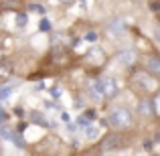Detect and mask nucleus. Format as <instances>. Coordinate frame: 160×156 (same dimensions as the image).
Segmentation results:
<instances>
[{"mask_svg": "<svg viewBox=\"0 0 160 156\" xmlns=\"http://www.w3.org/2000/svg\"><path fill=\"white\" fill-rule=\"evenodd\" d=\"M106 124L113 132H130L134 128V112L128 105H112L106 112Z\"/></svg>", "mask_w": 160, "mask_h": 156, "instance_id": "nucleus-1", "label": "nucleus"}, {"mask_svg": "<svg viewBox=\"0 0 160 156\" xmlns=\"http://www.w3.org/2000/svg\"><path fill=\"white\" fill-rule=\"evenodd\" d=\"M130 87L136 91L138 98H152L160 89V81L142 69V71H136V73L130 77Z\"/></svg>", "mask_w": 160, "mask_h": 156, "instance_id": "nucleus-2", "label": "nucleus"}, {"mask_svg": "<svg viewBox=\"0 0 160 156\" xmlns=\"http://www.w3.org/2000/svg\"><path fill=\"white\" fill-rule=\"evenodd\" d=\"M130 33V18L126 14H118L112 16L106 24V35L113 41H122L126 35Z\"/></svg>", "mask_w": 160, "mask_h": 156, "instance_id": "nucleus-3", "label": "nucleus"}, {"mask_svg": "<svg viewBox=\"0 0 160 156\" xmlns=\"http://www.w3.org/2000/svg\"><path fill=\"white\" fill-rule=\"evenodd\" d=\"M113 61L120 67H124V69H132V67L140 61V53H138L136 47H122L113 55Z\"/></svg>", "mask_w": 160, "mask_h": 156, "instance_id": "nucleus-4", "label": "nucleus"}, {"mask_svg": "<svg viewBox=\"0 0 160 156\" xmlns=\"http://www.w3.org/2000/svg\"><path fill=\"white\" fill-rule=\"evenodd\" d=\"M128 144V138H126V134H122V132H108V134H103V138H102V150L103 152H116V150H120V148H124V146Z\"/></svg>", "mask_w": 160, "mask_h": 156, "instance_id": "nucleus-5", "label": "nucleus"}, {"mask_svg": "<svg viewBox=\"0 0 160 156\" xmlns=\"http://www.w3.org/2000/svg\"><path fill=\"white\" fill-rule=\"evenodd\" d=\"M140 61H142V69L160 81V53H144L140 55Z\"/></svg>", "mask_w": 160, "mask_h": 156, "instance_id": "nucleus-6", "label": "nucleus"}, {"mask_svg": "<svg viewBox=\"0 0 160 156\" xmlns=\"http://www.w3.org/2000/svg\"><path fill=\"white\" fill-rule=\"evenodd\" d=\"M83 93H85L87 102L93 103V105H99L102 102H106V99H103V93H102V87H99V79H95V77H91V79L85 81Z\"/></svg>", "mask_w": 160, "mask_h": 156, "instance_id": "nucleus-7", "label": "nucleus"}, {"mask_svg": "<svg viewBox=\"0 0 160 156\" xmlns=\"http://www.w3.org/2000/svg\"><path fill=\"white\" fill-rule=\"evenodd\" d=\"M99 87H102V93H103V99L106 102H112L120 95V83L116 81V77L112 75H103L99 79Z\"/></svg>", "mask_w": 160, "mask_h": 156, "instance_id": "nucleus-8", "label": "nucleus"}, {"mask_svg": "<svg viewBox=\"0 0 160 156\" xmlns=\"http://www.w3.org/2000/svg\"><path fill=\"white\" fill-rule=\"evenodd\" d=\"M106 61H108V55L102 47H91L89 51L83 55V63L89 67H102Z\"/></svg>", "mask_w": 160, "mask_h": 156, "instance_id": "nucleus-9", "label": "nucleus"}, {"mask_svg": "<svg viewBox=\"0 0 160 156\" xmlns=\"http://www.w3.org/2000/svg\"><path fill=\"white\" fill-rule=\"evenodd\" d=\"M12 75H14V63L10 59H2L0 61V85L8 83L12 79Z\"/></svg>", "mask_w": 160, "mask_h": 156, "instance_id": "nucleus-10", "label": "nucleus"}, {"mask_svg": "<svg viewBox=\"0 0 160 156\" xmlns=\"http://www.w3.org/2000/svg\"><path fill=\"white\" fill-rule=\"evenodd\" d=\"M136 113L140 118H152V102H150V98H140V102H138V108H136Z\"/></svg>", "mask_w": 160, "mask_h": 156, "instance_id": "nucleus-11", "label": "nucleus"}, {"mask_svg": "<svg viewBox=\"0 0 160 156\" xmlns=\"http://www.w3.org/2000/svg\"><path fill=\"white\" fill-rule=\"evenodd\" d=\"M28 122H32V124H39V126H47V118H45V113L37 112V109L28 112Z\"/></svg>", "mask_w": 160, "mask_h": 156, "instance_id": "nucleus-12", "label": "nucleus"}, {"mask_svg": "<svg viewBox=\"0 0 160 156\" xmlns=\"http://www.w3.org/2000/svg\"><path fill=\"white\" fill-rule=\"evenodd\" d=\"M83 136L87 138V140H95V138L99 136V128L93 124H87L85 128H83Z\"/></svg>", "mask_w": 160, "mask_h": 156, "instance_id": "nucleus-13", "label": "nucleus"}, {"mask_svg": "<svg viewBox=\"0 0 160 156\" xmlns=\"http://www.w3.org/2000/svg\"><path fill=\"white\" fill-rule=\"evenodd\" d=\"M150 102H152V113H154V118L160 120V89L152 95V98H150Z\"/></svg>", "mask_w": 160, "mask_h": 156, "instance_id": "nucleus-14", "label": "nucleus"}, {"mask_svg": "<svg viewBox=\"0 0 160 156\" xmlns=\"http://www.w3.org/2000/svg\"><path fill=\"white\" fill-rule=\"evenodd\" d=\"M12 93V85H6V87H0V102L8 99V95Z\"/></svg>", "mask_w": 160, "mask_h": 156, "instance_id": "nucleus-15", "label": "nucleus"}, {"mask_svg": "<svg viewBox=\"0 0 160 156\" xmlns=\"http://www.w3.org/2000/svg\"><path fill=\"white\" fill-rule=\"evenodd\" d=\"M98 39H99V33L98 31H87L85 41H89V43H98Z\"/></svg>", "mask_w": 160, "mask_h": 156, "instance_id": "nucleus-16", "label": "nucleus"}, {"mask_svg": "<svg viewBox=\"0 0 160 156\" xmlns=\"http://www.w3.org/2000/svg\"><path fill=\"white\" fill-rule=\"evenodd\" d=\"M27 23H28V16L24 14V12H18V14H16V24H18V27H24Z\"/></svg>", "mask_w": 160, "mask_h": 156, "instance_id": "nucleus-17", "label": "nucleus"}, {"mask_svg": "<svg viewBox=\"0 0 160 156\" xmlns=\"http://www.w3.org/2000/svg\"><path fill=\"white\" fill-rule=\"evenodd\" d=\"M6 122H8V112L2 108V105H0V128H2V126L6 124Z\"/></svg>", "mask_w": 160, "mask_h": 156, "instance_id": "nucleus-18", "label": "nucleus"}, {"mask_svg": "<svg viewBox=\"0 0 160 156\" xmlns=\"http://www.w3.org/2000/svg\"><path fill=\"white\" fill-rule=\"evenodd\" d=\"M39 28H41V31H45V33H47V31H51V23H49L47 18H41V23H39Z\"/></svg>", "mask_w": 160, "mask_h": 156, "instance_id": "nucleus-19", "label": "nucleus"}, {"mask_svg": "<svg viewBox=\"0 0 160 156\" xmlns=\"http://www.w3.org/2000/svg\"><path fill=\"white\" fill-rule=\"evenodd\" d=\"M154 43H158L160 45V23L154 27Z\"/></svg>", "mask_w": 160, "mask_h": 156, "instance_id": "nucleus-20", "label": "nucleus"}, {"mask_svg": "<svg viewBox=\"0 0 160 156\" xmlns=\"http://www.w3.org/2000/svg\"><path fill=\"white\" fill-rule=\"evenodd\" d=\"M59 4H63V6H69V4H73L75 0H57Z\"/></svg>", "mask_w": 160, "mask_h": 156, "instance_id": "nucleus-21", "label": "nucleus"}, {"mask_svg": "<svg viewBox=\"0 0 160 156\" xmlns=\"http://www.w3.org/2000/svg\"><path fill=\"white\" fill-rule=\"evenodd\" d=\"M61 120H63V122H69V116H67V112H61Z\"/></svg>", "mask_w": 160, "mask_h": 156, "instance_id": "nucleus-22", "label": "nucleus"}, {"mask_svg": "<svg viewBox=\"0 0 160 156\" xmlns=\"http://www.w3.org/2000/svg\"><path fill=\"white\" fill-rule=\"evenodd\" d=\"M2 59H6V53H4V49L0 47V61H2Z\"/></svg>", "mask_w": 160, "mask_h": 156, "instance_id": "nucleus-23", "label": "nucleus"}, {"mask_svg": "<svg viewBox=\"0 0 160 156\" xmlns=\"http://www.w3.org/2000/svg\"><path fill=\"white\" fill-rule=\"evenodd\" d=\"M102 156H118V154H113V152H103Z\"/></svg>", "mask_w": 160, "mask_h": 156, "instance_id": "nucleus-24", "label": "nucleus"}]
</instances>
